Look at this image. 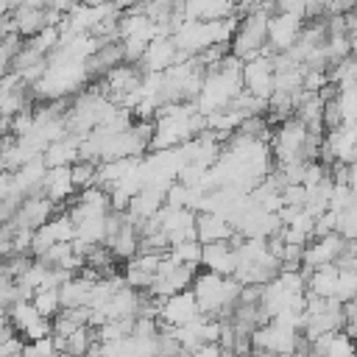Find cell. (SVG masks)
Returning a JSON list of instances; mask_svg holds the SVG:
<instances>
[{"label": "cell", "mask_w": 357, "mask_h": 357, "mask_svg": "<svg viewBox=\"0 0 357 357\" xmlns=\"http://www.w3.org/2000/svg\"><path fill=\"white\" fill-rule=\"evenodd\" d=\"M75 3H78V0H45V8H53V11H59V14L64 17Z\"/></svg>", "instance_id": "obj_29"}, {"label": "cell", "mask_w": 357, "mask_h": 357, "mask_svg": "<svg viewBox=\"0 0 357 357\" xmlns=\"http://www.w3.org/2000/svg\"><path fill=\"white\" fill-rule=\"evenodd\" d=\"M8 70H11V61H6V59H0V78H3V75H6Z\"/></svg>", "instance_id": "obj_30"}, {"label": "cell", "mask_w": 357, "mask_h": 357, "mask_svg": "<svg viewBox=\"0 0 357 357\" xmlns=\"http://www.w3.org/2000/svg\"><path fill=\"white\" fill-rule=\"evenodd\" d=\"M0 315H6V307H3V304H0Z\"/></svg>", "instance_id": "obj_31"}, {"label": "cell", "mask_w": 357, "mask_h": 357, "mask_svg": "<svg viewBox=\"0 0 357 357\" xmlns=\"http://www.w3.org/2000/svg\"><path fill=\"white\" fill-rule=\"evenodd\" d=\"M45 73L39 75L36 84H31L39 100H56V98H67L73 92H78L86 81V61H73V59H59V56H45Z\"/></svg>", "instance_id": "obj_2"}, {"label": "cell", "mask_w": 357, "mask_h": 357, "mask_svg": "<svg viewBox=\"0 0 357 357\" xmlns=\"http://www.w3.org/2000/svg\"><path fill=\"white\" fill-rule=\"evenodd\" d=\"M301 25H304V20L296 17V14H287V11H273V14H268L265 45H268L273 53L290 50L293 42H296L298 33H301Z\"/></svg>", "instance_id": "obj_5"}, {"label": "cell", "mask_w": 357, "mask_h": 357, "mask_svg": "<svg viewBox=\"0 0 357 357\" xmlns=\"http://www.w3.org/2000/svg\"><path fill=\"white\" fill-rule=\"evenodd\" d=\"M56 45H59V25H45V28H39L36 33L25 36V47L36 50L39 56H47Z\"/></svg>", "instance_id": "obj_20"}, {"label": "cell", "mask_w": 357, "mask_h": 357, "mask_svg": "<svg viewBox=\"0 0 357 357\" xmlns=\"http://www.w3.org/2000/svg\"><path fill=\"white\" fill-rule=\"evenodd\" d=\"M28 298H31V304L36 307V312H39V315H45V318H53V315L61 310L59 287H36Z\"/></svg>", "instance_id": "obj_19"}, {"label": "cell", "mask_w": 357, "mask_h": 357, "mask_svg": "<svg viewBox=\"0 0 357 357\" xmlns=\"http://www.w3.org/2000/svg\"><path fill=\"white\" fill-rule=\"evenodd\" d=\"M86 3H106V0H86Z\"/></svg>", "instance_id": "obj_32"}, {"label": "cell", "mask_w": 357, "mask_h": 357, "mask_svg": "<svg viewBox=\"0 0 357 357\" xmlns=\"http://www.w3.org/2000/svg\"><path fill=\"white\" fill-rule=\"evenodd\" d=\"M153 218H156L162 234L167 237V243L192 240L195 237V212L190 206H167V204H162Z\"/></svg>", "instance_id": "obj_7"}, {"label": "cell", "mask_w": 357, "mask_h": 357, "mask_svg": "<svg viewBox=\"0 0 357 357\" xmlns=\"http://www.w3.org/2000/svg\"><path fill=\"white\" fill-rule=\"evenodd\" d=\"M123 282H126L128 287H134V290H148V287H151V282H153V273H151V271H142V268H137L134 262H128V259H126Z\"/></svg>", "instance_id": "obj_24"}, {"label": "cell", "mask_w": 357, "mask_h": 357, "mask_svg": "<svg viewBox=\"0 0 357 357\" xmlns=\"http://www.w3.org/2000/svg\"><path fill=\"white\" fill-rule=\"evenodd\" d=\"M337 301H349L357 298V268H337V279H335V293Z\"/></svg>", "instance_id": "obj_21"}, {"label": "cell", "mask_w": 357, "mask_h": 357, "mask_svg": "<svg viewBox=\"0 0 357 357\" xmlns=\"http://www.w3.org/2000/svg\"><path fill=\"white\" fill-rule=\"evenodd\" d=\"M173 262H181V265H198L201 262V243L192 237V240H178V243H170L167 251H165Z\"/></svg>", "instance_id": "obj_18"}, {"label": "cell", "mask_w": 357, "mask_h": 357, "mask_svg": "<svg viewBox=\"0 0 357 357\" xmlns=\"http://www.w3.org/2000/svg\"><path fill=\"white\" fill-rule=\"evenodd\" d=\"M335 231H337L343 240H354V237H357V209H354V204L337 212V226H335Z\"/></svg>", "instance_id": "obj_25"}, {"label": "cell", "mask_w": 357, "mask_h": 357, "mask_svg": "<svg viewBox=\"0 0 357 357\" xmlns=\"http://www.w3.org/2000/svg\"><path fill=\"white\" fill-rule=\"evenodd\" d=\"M318 3H321V6H324V0H318Z\"/></svg>", "instance_id": "obj_33"}, {"label": "cell", "mask_w": 357, "mask_h": 357, "mask_svg": "<svg viewBox=\"0 0 357 357\" xmlns=\"http://www.w3.org/2000/svg\"><path fill=\"white\" fill-rule=\"evenodd\" d=\"M298 329L293 326H284V324H276V321H265L259 326H254L248 332V340H251V351L257 354H290L296 349V340H298Z\"/></svg>", "instance_id": "obj_4"}, {"label": "cell", "mask_w": 357, "mask_h": 357, "mask_svg": "<svg viewBox=\"0 0 357 357\" xmlns=\"http://www.w3.org/2000/svg\"><path fill=\"white\" fill-rule=\"evenodd\" d=\"M335 279H337V265L326 262V265H315L304 273V287L312 296H332L335 293Z\"/></svg>", "instance_id": "obj_15"}, {"label": "cell", "mask_w": 357, "mask_h": 357, "mask_svg": "<svg viewBox=\"0 0 357 357\" xmlns=\"http://www.w3.org/2000/svg\"><path fill=\"white\" fill-rule=\"evenodd\" d=\"M198 312L201 310H198V301H195V296H192L190 287L176 290V293L159 298V321H165L170 326H181V324L192 321Z\"/></svg>", "instance_id": "obj_9"}, {"label": "cell", "mask_w": 357, "mask_h": 357, "mask_svg": "<svg viewBox=\"0 0 357 357\" xmlns=\"http://www.w3.org/2000/svg\"><path fill=\"white\" fill-rule=\"evenodd\" d=\"M178 59H187V53H181L176 47L173 36H153L145 45V50H142V56H139L137 64H139L142 73H162V70H167Z\"/></svg>", "instance_id": "obj_8"}, {"label": "cell", "mask_w": 357, "mask_h": 357, "mask_svg": "<svg viewBox=\"0 0 357 357\" xmlns=\"http://www.w3.org/2000/svg\"><path fill=\"white\" fill-rule=\"evenodd\" d=\"M324 11H326V14H346V11H354V0H324Z\"/></svg>", "instance_id": "obj_28"}, {"label": "cell", "mask_w": 357, "mask_h": 357, "mask_svg": "<svg viewBox=\"0 0 357 357\" xmlns=\"http://www.w3.org/2000/svg\"><path fill=\"white\" fill-rule=\"evenodd\" d=\"M42 192L56 204L61 206L64 201H70L78 190L70 178V165H56V167H47L45 170V178H42Z\"/></svg>", "instance_id": "obj_12"}, {"label": "cell", "mask_w": 357, "mask_h": 357, "mask_svg": "<svg viewBox=\"0 0 357 357\" xmlns=\"http://www.w3.org/2000/svg\"><path fill=\"white\" fill-rule=\"evenodd\" d=\"M42 159H45V165H47V167L75 162V159H78V137L64 134V137H59V139L47 142V145H45V151H42Z\"/></svg>", "instance_id": "obj_16"}, {"label": "cell", "mask_w": 357, "mask_h": 357, "mask_svg": "<svg viewBox=\"0 0 357 357\" xmlns=\"http://www.w3.org/2000/svg\"><path fill=\"white\" fill-rule=\"evenodd\" d=\"M20 354H39V357L56 354V349H53V335H42V337H33V340L22 343V351H20Z\"/></svg>", "instance_id": "obj_26"}, {"label": "cell", "mask_w": 357, "mask_h": 357, "mask_svg": "<svg viewBox=\"0 0 357 357\" xmlns=\"http://www.w3.org/2000/svg\"><path fill=\"white\" fill-rule=\"evenodd\" d=\"M240 78H243V89L259 100L268 103L271 92H273V64L271 56H251L243 61L240 67Z\"/></svg>", "instance_id": "obj_6"}, {"label": "cell", "mask_w": 357, "mask_h": 357, "mask_svg": "<svg viewBox=\"0 0 357 357\" xmlns=\"http://www.w3.org/2000/svg\"><path fill=\"white\" fill-rule=\"evenodd\" d=\"M304 3H307V0H276V3H273V8H276V11L296 14V17H301V20H304Z\"/></svg>", "instance_id": "obj_27"}, {"label": "cell", "mask_w": 357, "mask_h": 357, "mask_svg": "<svg viewBox=\"0 0 357 357\" xmlns=\"http://www.w3.org/2000/svg\"><path fill=\"white\" fill-rule=\"evenodd\" d=\"M234 231L231 220L220 212H195V240L198 243H215V240H229Z\"/></svg>", "instance_id": "obj_13"}, {"label": "cell", "mask_w": 357, "mask_h": 357, "mask_svg": "<svg viewBox=\"0 0 357 357\" xmlns=\"http://www.w3.org/2000/svg\"><path fill=\"white\" fill-rule=\"evenodd\" d=\"M95 167H98V162H92V159H75V162H70V178H73L75 190H84V187L95 184Z\"/></svg>", "instance_id": "obj_22"}, {"label": "cell", "mask_w": 357, "mask_h": 357, "mask_svg": "<svg viewBox=\"0 0 357 357\" xmlns=\"http://www.w3.org/2000/svg\"><path fill=\"white\" fill-rule=\"evenodd\" d=\"M89 293H92V279L73 273L59 284V301L61 307H78V304H89Z\"/></svg>", "instance_id": "obj_17"}, {"label": "cell", "mask_w": 357, "mask_h": 357, "mask_svg": "<svg viewBox=\"0 0 357 357\" xmlns=\"http://www.w3.org/2000/svg\"><path fill=\"white\" fill-rule=\"evenodd\" d=\"M92 337H95V335H92V326H89V324L75 326V329L67 335V351H70V354H86Z\"/></svg>", "instance_id": "obj_23"}, {"label": "cell", "mask_w": 357, "mask_h": 357, "mask_svg": "<svg viewBox=\"0 0 357 357\" xmlns=\"http://www.w3.org/2000/svg\"><path fill=\"white\" fill-rule=\"evenodd\" d=\"M206 271H215L220 276H231L237 268V251L229 240H215V243H201V262Z\"/></svg>", "instance_id": "obj_11"}, {"label": "cell", "mask_w": 357, "mask_h": 357, "mask_svg": "<svg viewBox=\"0 0 357 357\" xmlns=\"http://www.w3.org/2000/svg\"><path fill=\"white\" fill-rule=\"evenodd\" d=\"M190 290L198 301V310L212 315V318H229L231 307L237 304V293H240V282L234 276H220L215 271H195Z\"/></svg>", "instance_id": "obj_1"}, {"label": "cell", "mask_w": 357, "mask_h": 357, "mask_svg": "<svg viewBox=\"0 0 357 357\" xmlns=\"http://www.w3.org/2000/svg\"><path fill=\"white\" fill-rule=\"evenodd\" d=\"M310 351L324 354V357H351L354 354V337L346 335L343 329H329V332H321L318 337L310 340Z\"/></svg>", "instance_id": "obj_14"}, {"label": "cell", "mask_w": 357, "mask_h": 357, "mask_svg": "<svg viewBox=\"0 0 357 357\" xmlns=\"http://www.w3.org/2000/svg\"><path fill=\"white\" fill-rule=\"evenodd\" d=\"M307 126L290 114L279 123L276 134L271 137V156H276V165L279 162H290V159H304V145H307ZM307 162V159H304Z\"/></svg>", "instance_id": "obj_3"}, {"label": "cell", "mask_w": 357, "mask_h": 357, "mask_svg": "<svg viewBox=\"0 0 357 357\" xmlns=\"http://www.w3.org/2000/svg\"><path fill=\"white\" fill-rule=\"evenodd\" d=\"M53 212H59V206H56L45 192H28V195H22V201H20L17 215L11 218V223H14V226L36 229V226L45 223Z\"/></svg>", "instance_id": "obj_10"}]
</instances>
